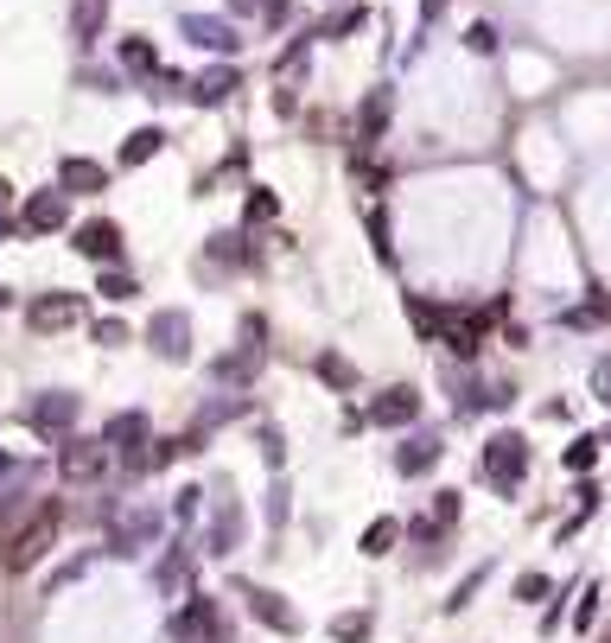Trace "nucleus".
Instances as JSON below:
<instances>
[{
  "label": "nucleus",
  "mask_w": 611,
  "mask_h": 643,
  "mask_svg": "<svg viewBox=\"0 0 611 643\" xmlns=\"http://www.w3.org/2000/svg\"><path fill=\"white\" fill-rule=\"evenodd\" d=\"M599 465V440H573L567 446V472H592Z\"/></svg>",
  "instance_id": "obj_32"
},
{
  "label": "nucleus",
  "mask_w": 611,
  "mask_h": 643,
  "mask_svg": "<svg viewBox=\"0 0 611 643\" xmlns=\"http://www.w3.org/2000/svg\"><path fill=\"white\" fill-rule=\"evenodd\" d=\"M255 599V618L261 624H274V631H300V618H293V605H281L274 593H249Z\"/></svg>",
  "instance_id": "obj_23"
},
{
  "label": "nucleus",
  "mask_w": 611,
  "mask_h": 643,
  "mask_svg": "<svg viewBox=\"0 0 611 643\" xmlns=\"http://www.w3.org/2000/svg\"><path fill=\"white\" fill-rule=\"evenodd\" d=\"M230 7H236V13H261V7H268V0H230Z\"/></svg>",
  "instance_id": "obj_44"
},
{
  "label": "nucleus",
  "mask_w": 611,
  "mask_h": 643,
  "mask_svg": "<svg viewBox=\"0 0 611 643\" xmlns=\"http://www.w3.org/2000/svg\"><path fill=\"white\" fill-rule=\"evenodd\" d=\"M478 472L491 478L497 491H516V484H522V472H529V440H522V433H497V440H484Z\"/></svg>",
  "instance_id": "obj_2"
},
{
  "label": "nucleus",
  "mask_w": 611,
  "mask_h": 643,
  "mask_svg": "<svg viewBox=\"0 0 611 643\" xmlns=\"http://www.w3.org/2000/svg\"><path fill=\"white\" fill-rule=\"evenodd\" d=\"M395 535H401V529L389 523V516H382V523H370V529H363V542H357V548H363V554H370V561H382V554H389V548H395Z\"/></svg>",
  "instance_id": "obj_26"
},
{
  "label": "nucleus",
  "mask_w": 611,
  "mask_h": 643,
  "mask_svg": "<svg viewBox=\"0 0 611 643\" xmlns=\"http://www.w3.org/2000/svg\"><path fill=\"white\" fill-rule=\"evenodd\" d=\"M465 51H478V58H491V51H497V26H491V20H478V26L465 32Z\"/></svg>",
  "instance_id": "obj_33"
},
{
  "label": "nucleus",
  "mask_w": 611,
  "mask_h": 643,
  "mask_svg": "<svg viewBox=\"0 0 611 643\" xmlns=\"http://www.w3.org/2000/svg\"><path fill=\"white\" fill-rule=\"evenodd\" d=\"M153 586H160L166 599H179L185 586H191V554H185V548H172L166 561H160V573H153Z\"/></svg>",
  "instance_id": "obj_18"
},
{
  "label": "nucleus",
  "mask_w": 611,
  "mask_h": 643,
  "mask_svg": "<svg viewBox=\"0 0 611 643\" xmlns=\"http://www.w3.org/2000/svg\"><path fill=\"white\" fill-rule=\"evenodd\" d=\"M230 548H242V510L223 503V510L211 516V554H230Z\"/></svg>",
  "instance_id": "obj_19"
},
{
  "label": "nucleus",
  "mask_w": 611,
  "mask_h": 643,
  "mask_svg": "<svg viewBox=\"0 0 611 643\" xmlns=\"http://www.w3.org/2000/svg\"><path fill=\"white\" fill-rule=\"evenodd\" d=\"M102 446L128 459V472H147V453H141V446H147V414H134V408L115 414V421L102 427Z\"/></svg>",
  "instance_id": "obj_4"
},
{
  "label": "nucleus",
  "mask_w": 611,
  "mask_h": 643,
  "mask_svg": "<svg viewBox=\"0 0 611 643\" xmlns=\"http://www.w3.org/2000/svg\"><path fill=\"white\" fill-rule=\"evenodd\" d=\"M153 529H160V523H153V516H128V523L115 529V554H134L141 542H153Z\"/></svg>",
  "instance_id": "obj_25"
},
{
  "label": "nucleus",
  "mask_w": 611,
  "mask_h": 643,
  "mask_svg": "<svg viewBox=\"0 0 611 643\" xmlns=\"http://www.w3.org/2000/svg\"><path fill=\"white\" fill-rule=\"evenodd\" d=\"M484 325H491V319H484V312H471V306L446 312L440 332H446V344H452V357H478V351H484Z\"/></svg>",
  "instance_id": "obj_9"
},
{
  "label": "nucleus",
  "mask_w": 611,
  "mask_h": 643,
  "mask_svg": "<svg viewBox=\"0 0 611 643\" xmlns=\"http://www.w3.org/2000/svg\"><path fill=\"white\" fill-rule=\"evenodd\" d=\"M64 223H71V191H32L20 211V230H32V236H51Z\"/></svg>",
  "instance_id": "obj_6"
},
{
  "label": "nucleus",
  "mask_w": 611,
  "mask_h": 643,
  "mask_svg": "<svg viewBox=\"0 0 611 643\" xmlns=\"http://www.w3.org/2000/svg\"><path fill=\"white\" fill-rule=\"evenodd\" d=\"M198 497H204L198 484H185V491L172 497V516H179V523H191V516H198Z\"/></svg>",
  "instance_id": "obj_38"
},
{
  "label": "nucleus",
  "mask_w": 611,
  "mask_h": 643,
  "mask_svg": "<svg viewBox=\"0 0 611 643\" xmlns=\"http://www.w3.org/2000/svg\"><path fill=\"white\" fill-rule=\"evenodd\" d=\"M446 7V0H421V13H427V20H433V13H440Z\"/></svg>",
  "instance_id": "obj_46"
},
{
  "label": "nucleus",
  "mask_w": 611,
  "mask_h": 643,
  "mask_svg": "<svg viewBox=\"0 0 611 643\" xmlns=\"http://www.w3.org/2000/svg\"><path fill=\"white\" fill-rule=\"evenodd\" d=\"M592 618H599V593H592V586H586V593H580V605H573V624H580V631H586Z\"/></svg>",
  "instance_id": "obj_43"
},
{
  "label": "nucleus",
  "mask_w": 611,
  "mask_h": 643,
  "mask_svg": "<svg viewBox=\"0 0 611 643\" xmlns=\"http://www.w3.org/2000/svg\"><path fill=\"white\" fill-rule=\"evenodd\" d=\"M331 637H338V643H363V637H370V618H363V612L331 618Z\"/></svg>",
  "instance_id": "obj_31"
},
{
  "label": "nucleus",
  "mask_w": 611,
  "mask_h": 643,
  "mask_svg": "<svg viewBox=\"0 0 611 643\" xmlns=\"http://www.w3.org/2000/svg\"><path fill=\"white\" fill-rule=\"evenodd\" d=\"M319 376L331 382V389H357V370H351V363H344V357H331V351L319 357Z\"/></svg>",
  "instance_id": "obj_30"
},
{
  "label": "nucleus",
  "mask_w": 611,
  "mask_h": 643,
  "mask_svg": "<svg viewBox=\"0 0 611 643\" xmlns=\"http://www.w3.org/2000/svg\"><path fill=\"white\" fill-rule=\"evenodd\" d=\"M7 204H13V185H7V179H0V211H7Z\"/></svg>",
  "instance_id": "obj_45"
},
{
  "label": "nucleus",
  "mask_w": 611,
  "mask_h": 643,
  "mask_svg": "<svg viewBox=\"0 0 611 643\" xmlns=\"http://www.w3.org/2000/svg\"><path fill=\"white\" fill-rule=\"evenodd\" d=\"M211 255H217V262H249V249H242V236H211Z\"/></svg>",
  "instance_id": "obj_36"
},
{
  "label": "nucleus",
  "mask_w": 611,
  "mask_h": 643,
  "mask_svg": "<svg viewBox=\"0 0 611 643\" xmlns=\"http://www.w3.org/2000/svg\"><path fill=\"white\" fill-rule=\"evenodd\" d=\"M102 465H109V446H102V440H83V433H71V440L58 446V472L71 478V484L102 478Z\"/></svg>",
  "instance_id": "obj_5"
},
{
  "label": "nucleus",
  "mask_w": 611,
  "mask_h": 643,
  "mask_svg": "<svg viewBox=\"0 0 611 643\" xmlns=\"http://www.w3.org/2000/svg\"><path fill=\"white\" fill-rule=\"evenodd\" d=\"M351 179H357L363 191H382V185H389V166H376L370 153H357V160H351Z\"/></svg>",
  "instance_id": "obj_28"
},
{
  "label": "nucleus",
  "mask_w": 611,
  "mask_h": 643,
  "mask_svg": "<svg viewBox=\"0 0 611 643\" xmlns=\"http://www.w3.org/2000/svg\"><path fill=\"white\" fill-rule=\"evenodd\" d=\"M440 453H446V446H440V440H427V433H421V440H408V446H401V453H395V472H401V478H421L427 465H440Z\"/></svg>",
  "instance_id": "obj_17"
},
{
  "label": "nucleus",
  "mask_w": 611,
  "mask_h": 643,
  "mask_svg": "<svg viewBox=\"0 0 611 643\" xmlns=\"http://www.w3.org/2000/svg\"><path fill=\"white\" fill-rule=\"evenodd\" d=\"M281 217V198L274 191H249V223H274Z\"/></svg>",
  "instance_id": "obj_34"
},
{
  "label": "nucleus",
  "mask_w": 611,
  "mask_h": 643,
  "mask_svg": "<svg viewBox=\"0 0 611 643\" xmlns=\"http://www.w3.org/2000/svg\"><path fill=\"white\" fill-rule=\"evenodd\" d=\"M370 242H376V255H382V262H389V217H382V211H370Z\"/></svg>",
  "instance_id": "obj_40"
},
{
  "label": "nucleus",
  "mask_w": 611,
  "mask_h": 643,
  "mask_svg": "<svg viewBox=\"0 0 611 643\" xmlns=\"http://www.w3.org/2000/svg\"><path fill=\"white\" fill-rule=\"evenodd\" d=\"M7 300H13V293H7V287H0V306H7Z\"/></svg>",
  "instance_id": "obj_47"
},
{
  "label": "nucleus",
  "mask_w": 611,
  "mask_h": 643,
  "mask_svg": "<svg viewBox=\"0 0 611 643\" xmlns=\"http://www.w3.org/2000/svg\"><path fill=\"white\" fill-rule=\"evenodd\" d=\"M179 32H185L191 45H204V51H236V45H242L236 26H230V20H211V13H185Z\"/></svg>",
  "instance_id": "obj_13"
},
{
  "label": "nucleus",
  "mask_w": 611,
  "mask_h": 643,
  "mask_svg": "<svg viewBox=\"0 0 611 643\" xmlns=\"http://www.w3.org/2000/svg\"><path fill=\"white\" fill-rule=\"evenodd\" d=\"M26 421L39 427V433H64L77 421V395H39V402L26 408Z\"/></svg>",
  "instance_id": "obj_14"
},
{
  "label": "nucleus",
  "mask_w": 611,
  "mask_h": 643,
  "mask_svg": "<svg viewBox=\"0 0 611 643\" xmlns=\"http://www.w3.org/2000/svg\"><path fill=\"white\" fill-rule=\"evenodd\" d=\"M102 20H109V0H77V7H71L77 45H96V39H102Z\"/></svg>",
  "instance_id": "obj_20"
},
{
  "label": "nucleus",
  "mask_w": 611,
  "mask_h": 643,
  "mask_svg": "<svg viewBox=\"0 0 611 643\" xmlns=\"http://www.w3.org/2000/svg\"><path fill=\"white\" fill-rule=\"evenodd\" d=\"M109 185V172H102L96 160H83V153H71V160L58 166V191H77V198H90V191Z\"/></svg>",
  "instance_id": "obj_15"
},
{
  "label": "nucleus",
  "mask_w": 611,
  "mask_h": 643,
  "mask_svg": "<svg viewBox=\"0 0 611 643\" xmlns=\"http://www.w3.org/2000/svg\"><path fill=\"white\" fill-rule=\"evenodd\" d=\"M96 293H102V300H128V293H141V287H134V274H121V268H102Z\"/></svg>",
  "instance_id": "obj_29"
},
{
  "label": "nucleus",
  "mask_w": 611,
  "mask_h": 643,
  "mask_svg": "<svg viewBox=\"0 0 611 643\" xmlns=\"http://www.w3.org/2000/svg\"><path fill=\"white\" fill-rule=\"evenodd\" d=\"M592 395H599V402H611V351L592 363Z\"/></svg>",
  "instance_id": "obj_42"
},
{
  "label": "nucleus",
  "mask_w": 611,
  "mask_h": 643,
  "mask_svg": "<svg viewBox=\"0 0 611 643\" xmlns=\"http://www.w3.org/2000/svg\"><path fill=\"white\" fill-rule=\"evenodd\" d=\"M172 637L179 643H223V612L211 593H191L179 605V618H172Z\"/></svg>",
  "instance_id": "obj_3"
},
{
  "label": "nucleus",
  "mask_w": 611,
  "mask_h": 643,
  "mask_svg": "<svg viewBox=\"0 0 611 643\" xmlns=\"http://www.w3.org/2000/svg\"><path fill=\"white\" fill-rule=\"evenodd\" d=\"M516 599H522V605H541V599H548V580H541V573H522V580H516Z\"/></svg>",
  "instance_id": "obj_37"
},
{
  "label": "nucleus",
  "mask_w": 611,
  "mask_h": 643,
  "mask_svg": "<svg viewBox=\"0 0 611 643\" xmlns=\"http://www.w3.org/2000/svg\"><path fill=\"white\" fill-rule=\"evenodd\" d=\"M306 51H312V39H293V45H287V58H274V83H281V90L306 77Z\"/></svg>",
  "instance_id": "obj_24"
},
{
  "label": "nucleus",
  "mask_w": 611,
  "mask_h": 643,
  "mask_svg": "<svg viewBox=\"0 0 611 643\" xmlns=\"http://www.w3.org/2000/svg\"><path fill=\"white\" fill-rule=\"evenodd\" d=\"M389 115H395V90L382 83V90H370V96H363V109H357V147H376L382 128H389Z\"/></svg>",
  "instance_id": "obj_11"
},
{
  "label": "nucleus",
  "mask_w": 611,
  "mask_h": 643,
  "mask_svg": "<svg viewBox=\"0 0 611 643\" xmlns=\"http://www.w3.org/2000/svg\"><path fill=\"white\" fill-rule=\"evenodd\" d=\"M414 414H421V389H408V382H395V389H382L370 402V421L376 427H408Z\"/></svg>",
  "instance_id": "obj_10"
},
{
  "label": "nucleus",
  "mask_w": 611,
  "mask_h": 643,
  "mask_svg": "<svg viewBox=\"0 0 611 643\" xmlns=\"http://www.w3.org/2000/svg\"><path fill=\"white\" fill-rule=\"evenodd\" d=\"M160 147H166V134H160V128H134L128 141H121V166H147Z\"/></svg>",
  "instance_id": "obj_21"
},
{
  "label": "nucleus",
  "mask_w": 611,
  "mask_h": 643,
  "mask_svg": "<svg viewBox=\"0 0 611 643\" xmlns=\"http://www.w3.org/2000/svg\"><path fill=\"white\" fill-rule=\"evenodd\" d=\"M83 319V300L77 293H39V300L26 306V325L32 332H64V325Z\"/></svg>",
  "instance_id": "obj_8"
},
{
  "label": "nucleus",
  "mask_w": 611,
  "mask_h": 643,
  "mask_svg": "<svg viewBox=\"0 0 611 643\" xmlns=\"http://www.w3.org/2000/svg\"><path fill=\"white\" fill-rule=\"evenodd\" d=\"M147 344L166 363H185L191 357V319H185V312H153V319H147Z\"/></svg>",
  "instance_id": "obj_7"
},
{
  "label": "nucleus",
  "mask_w": 611,
  "mask_h": 643,
  "mask_svg": "<svg viewBox=\"0 0 611 643\" xmlns=\"http://www.w3.org/2000/svg\"><path fill=\"white\" fill-rule=\"evenodd\" d=\"M363 20H370V13H363V7H344L338 20H325V26H319V39H338V32H357Z\"/></svg>",
  "instance_id": "obj_35"
},
{
  "label": "nucleus",
  "mask_w": 611,
  "mask_h": 643,
  "mask_svg": "<svg viewBox=\"0 0 611 643\" xmlns=\"http://www.w3.org/2000/svg\"><path fill=\"white\" fill-rule=\"evenodd\" d=\"M478 586H484V573H465V580H459V593L446 599V612H465V605H471V593H478Z\"/></svg>",
  "instance_id": "obj_39"
},
{
  "label": "nucleus",
  "mask_w": 611,
  "mask_h": 643,
  "mask_svg": "<svg viewBox=\"0 0 611 643\" xmlns=\"http://www.w3.org/2000/svg\"><path fill=\"white\" fill-rule=\"evenodd\" d=\"M77 255H90V262H102V268H115V255H121V230L109 217H90L77 230Z\"/></svg>",
  "instance_id": "obj_12"
},
{
  "label": "nucleus",
  "mask_w": 611,
  "mask_h": 643,
  "mask_svg": "<svg viewBox=\"0 0 611 643\" xmlns=\"http://www.w3.org/2000/svg\"><path fill=\"white\" fill-rule=\"evenodd\" d=\"M408 319H414V332H421V338H433V332L446 325V312H440V306H427L421 293H414V300H408Z\"/></svg>",
  "instance_id": "obj_27"
},
{
  "label": "nucleus",
  "mask_w": 611,
  "mask_h": 643,
  "mask_svg": "<svg viewBox=\"0 0 611 643\" xmlns=\"http://www.w3.org/2000/svg\"><path fill=\"white\" fill-rule=\"evenodd\" d=\"M236 90H242L236 64H217V71H204L198 83H191V102H204V109H217V102H230Z\"/></svg>",
  "instance_id": "obj_16"
},
{
  "label": "nucleus",
  "mask_w": 611,
  "mask_h": 643,
  "mask_svg": "<svg viewBox=\"0 0 611 643\" xmlns=\"http://www.w3.org/2000/svg\"><path fill=\"white\" fill-rule=\"evenodd\" d=\"M96 344H109V351L128 344V325H121V319H96Z\"/></svg>",
  "instance_id": "obj_41"
},
{
  "label": "nucleus",
  "mask_w": 611,
  "mask_h": 643,
  "mask_svg": "<svg viewBox=\"0 0 611 643\" xmlns=\"http://www.w3.org/2000/svg\"><path fill=\"white\" fill-rule=\"evenodd\" d=\"M121 71H128V77H160L153 45H147V39H121Z\"/></svg>",
  "instance_id": "obj_22"
},
{
  "label": "nucleus",
  "mask_w": 611,
  "mask_h": 643,
  "mask_svg": "<svg viewBox=\"0 0 611 643\" xmlns=\"http://www.w3.org/2000/svg\"><path fill=\"white\" fill-rule=\"evenodd\" d=\"M0 472H7V453H0Z\"/></svg>",
  "instance_id": "obj_48"
},
{
  "label": "nucleus",
  "mask_w": 611,
  "mask_h": 643,
  "mask_svg": "<svg viewBox=\"0 0 611 643\" xmlns=\"http://www.w3.org/2000/svg\"><path fill=\"white\" fill-rule=\"evenodd\" d=\"M58 529H64V510H58V503H39V510H32V523L7 535V548H0V567H7V573H32V567H39L45 554H51Z\"/></svg>",
  "instance_id": "obj_1"
}]
</instances>
